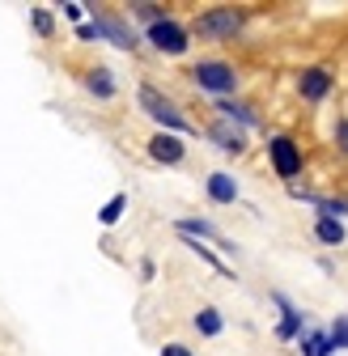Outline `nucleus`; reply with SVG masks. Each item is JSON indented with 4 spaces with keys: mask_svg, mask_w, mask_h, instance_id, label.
I'll list each match as a JSON object with an SVG mask.
<instances>
[{
    "mask_svg": "<svg viewBox=\"0 0 348 356\" xmlns=\"http://www.w3.org/2000/svg\"><path fill=\"white\" fill-rule=\"evenodd\" d=\"M268 157H272V170L285 178V183H293V178L301 174V145H293L289 136H272L268 140Z\"/></svg>",
    "mask_w": 348,
    "mask_h": 356,
    "instance_id": "20e7f679",
    "label": "nucleus"
},
{
    "mask_svg": "<svg viewBox=\"0 0 348 356\" xmlns=\"http://www.w3.org/2000/svg\"><path fill=\"white\" fill-rule=\"evenodd\" d=\"M132 13H136V17H145V22H149V26H153V22H161V17H166V13H161V5H132Z\"/></svg>",
    "mask_w": 348,
    "mask_h": 356,
    "instance_id": "412c9836",
    "label": "nucleus"
},
{
    "mask_svg": "<svg viewBox=\"0 0 348 356\" xmlns=\"http://www.w3.org/2000/svg\"><path fill=\"white\" fill-rule=\"evenodd\" d=\"M85 85H90V94H98V98H115V81H111L106 68H90L85 72Z\"/></svg>",
    "mask_w": 348,
    "mask_h": 356,
    "instance_id": "2eb2a0df",
    "label": "nucleus"
},
{
    "mask_svg": "<svg viewBox=\"0 0 348 356\" xmlns=\"http://www.w3.org/2000/svg\"><path fill=\"white\" fill-rule=\"evenodd\" d=\"M327 343H331V352H335V348L348 352V314H335V323L327 327Z\"/></svg>",
    "mask_w": 348,
    "mask_h": 356,
    "instance_id": "f3484780",
    "label": "nucleus"
},
{
    "mask_svg": "<svg viewBox=\"0 0 348 356\" xmlns=\"http://www.w3.org/2000/svg\"><path fill=\"white\" fill-rule=\"evenodd\" d=\"M208 200L212 204H234L238 200V178L234 174H226V170H216V174H208Z\"/></svg>",
    "mask_w": 348,
    "mask_h": 356,
    "instance_id": "6e6552de",
    "label": "nucleus"
},
{
    "mask_svg": "<svg viewBox=\"0 0 348 356\" xmlns=\"http://www.w3.org/2000/svg\"><path fill=\"white\" fill-rule=\"evenodd\" d=\"M30 22H34V30H38L42 38L52 34V13H47V9H30Z\"/></svg>",
    "mask_w": 348,
    "mask_h": 356,
    "instance_id": "aec40b11",
    "label": "nucleus"
},
{
    "mask_svg": "<svg viewBox=\"0 0 348 356\" xmlns=\"http://www.w3.org/2000/svg\"><path fill=\"white\" fill-rule=\"evenodd\" d=\"M191 81L200 89H208V94H221V98L238 89V72L226 60H200V64H191Z\"/></svg>",
    "mask_w": 348,
    "mask_h": 356,
    "instance_id": "f257e3e1",
    "label": "nucleus"
},
{
    "mask_svg": "<svg viewBox=\"0 0 348 356\" xmlns=\"http://www.w3.org/2000/svg\"><path fill=\"white\" fill-rule=\"evenodd\" d=\"M301 356H331L327 331H301Z\"/></svg>",
    "mask_w": 348,
    "mask_h": 356,
    "instance_id": "dca6fc26",
    "label": "nucleus"
},
{
    "mask_svg": "<svg viewBox=\"0 0 348 356\" xmlns=\"http://www.w3.org/2000/svg\"><path fill=\"white\" fill-rule=\"evenodd\" d=\"M94 26H98V38L106 34V38L115 42V47H123V51H132V47H136V34H132V30H127L123 22H115V17H98Z\"/></svg>",
    "mask_w": 348,
    "mask_h": 356,
    "instance_id": "9b49d317",
    "label": "nucleus"
},
{
    "mask_svg": "<svg viewBox=\"0 0 348 356\" xmlns=\"http://www.w3.org/2000/svg\"><path fill=\"white\" fill-rule=\"evenodd\" d=\"M297 94L306 98V102H323L331 94V72L327 68H306L297 76Z\"/></svg>",
    "mask_w": 348,
    "mask_h": 356,
    "instance_id": "423d86ee",
    "label": "nucleus"
},
{
    "mask_svg": "<svg viewBox=\"0 0 348 356\" xmlns=\"http://www.w3.org/2000/svg\"><path fill=\"white\" fill-rule=\"evenodd\" d=\"M123 208H127V195L119 191V195H111V200L102 204V212H98V220H102V225H115V220L123 216Z\"/></svg>",
    "mask_w": 348,
    "mask_h": 356,
    "instance_id": "a211bd4d",
    "label": "nucleus"
},
{
    "mask_svg": "<svg viewBox=\"0 0 348 356\" xmlns=\"http://www.w3.org/2000/svg\"><path fill=\"white\" fill-rule=\"evenodd\" d=\"M149 42L161 51V56H183L187 51V30L174 22V17H161L149 26Z\"/></svg>",
    "mask_w": 348,
    "mask_h": 356,
    "instance_id": "39448f33",
    "label": "nucleus"
},
{
    "mask_svg": "<svg viewBox=\"0 0 348 356\" xmlns=\"http://www.w3.org/2000/svg\"><path fill=\"white\" fill-rule=\"evenodd\" d=\"M183 153H187V149H183V140L174 136V131H157V136L149 140V157H153V161L179 165V161H183Z\"/></svg>",
    "mask_w": 348,
    "mask_h": 356,
    "instance_id": "0eeeda50",
    "label": "nucleus"
},
{
    "mask_svg": "<svg viewBox=\"0 0 348 356\" xmlns=\"http://www.w3.org/2000/svg\"><path fill=\"white\" fill-rule=\"evenodd\" d=\"M161 356H196V352H191V348H183V343H166V348H161Z\"/></svg>",
    "mask_w": 348,
    "mask_h": 356,
    "instance_id": "5701e85b",
    "label": "nucleus"
},
{
    "mask_svg": "<svg viewBox=\"0 0 348 356\" xmlns=\"http://www.w3.org/2000/svg\"><path fill=\"white\" fill-rule=\"evenodd\" d=\"M276 305L285 309V318H280V327H276V339H297L301 331H306V314H301L297 305H289L280 293H276Z\"/></svg>",
    "mask_w": 348,
    "mask_h": 356,
    "instance_id": "9d476101",
    "label": "nucleus"
},
{
    "mask_svg": "<svg viewBox=\"0 0 348 356\" xmlns=\"http://www.w3.org/2000/svg\"><path fill=\"white\" fill-rule=\"evenodd\" d=\"M315 238L323 246H344V225H340V220H331V216H319L315 220Z\"/></svg>",
    "mask_w": 348,
    "mask_h": 356,
    "instance_id": "f8f14e48",
    "label": "nucleus"
},
{
    "mask_svg": "<svg viewBox=\"0 0 348 356\" xmlns=\"http://www.w3.org/2000/svg\"><path fill=\"white\" fill-rule=\"evenodd\" d=\"M216 111H221V119H230V123L238 119L242 127H255V123H259L251 106H242V102H230V98H221V102H216Z\"/></svg>",
    "mask_w": 348,
    "mask_h": 356,
    "instance_id": "4468645a",
    "label": "nucleus"
},
{
    "mask_svg": "<svg viewBox=\"0 0 348 356\" xmlns=\"http://www.w3.org/2000/svg\"><path fill=\"white\" fill-rule=\"evenodd\" d=\"M64 13H68L72 22H81V13H85V5H64Z\"/></svg>",
    "mask_w": 348,
    "mask_h": 356,
    "instance_id": "b1692460",
    "label": "nucleus"
},
{
    "mask_svg": "<svg viewBox=\"0 0 348 356\" xmlns=\"http://www.w3.org/2000/svg\"><path fill=\"white\" fill-rule=\"evenodd\" d=\"M238 26H242V13H238V9H230V5L208 9V13H200V17H196V34H200V38H212V42L234 38V34H238Z\"/></svg>",
    "mask_w": 348,
    "mask_h": 356,
    "instance_id": "7ed1b4c3",
    "label": "nucleus"
},
{
    "mask_svg": "<svg viewBox=\"0 0 348 356\" xmlns=\"http://www.w3.org/2000/svg\"><path fill=\"white\" fill-rule=\"evenodd\" d=\"M141 111L153 119V123H161V127H170V131H187V119H183V111L174 106L166 94H157L153 85H141Z\"/></svg>",
    "mask_w": 348,
    "mask_h": 356,
    "instance_id": "f03ea898",
    "label": "nucleus"
},
{
    "mask_svg": "<svg viewBox=\"0 0 348 356\" xmlns=\"http://www.w3.org/2000/svg\"><path fill=\"white\" fill-rule=\"evenodd\" d=\"M208 136L216 140V149H221V153H246V136H242V131L238 127H230V123H212L208 127Z\"/></svg>",
    "mask_w": 348,
    "mask_h": 356,
    "instance_id": "1a4fd4ad",
    "label": "nucleus"
},
{
    "mask_svg": "<svg viewBox=\"0 0 348 356\" xmlns=\"http://www.w3.org/2000/svg\"><path fill=\"white\" fill-rule=\"evenodd\" d=\"M335 145H340V153H348V119H340V127H335Z\"/></svg>",
    "mask_w": 348,
    "mask_h": 356,
    "instance_id": "4be33fe9",
    "label": "nucleus"
},
{
    "mask_svg": "<svg viewBox=\"0 0 348 356\" xmlns=\"http://www.w3.org/2000/svg\"><path fill=\"white\" fill-rule=\"evenodd\" d=\"M179 234H187V238H216V229L208 225V220H179Z\"/></svg>",
    "mask_w": 348,
    "mask_h": 356,
    "instance_id": "6ab92c4d",
    "label": "nucleus"
},
{
    "mask_svg": "<svg viewBox=\"0 0 348 356\" xmlns=\"http://www.w3.org/2000/svg\"><path fill=\"white\" fill-rule=\"evenodd\" d=\"M196 331H200V335H208V339H212V335H221V331H226V318H221V309L204 305L200 314H196Z\"/></svg>",
    "mask_w": 348,
    "mask_h": 356,
    "instance_id": "ddd939ff",
    "label": "nucleus"
}]
</instances>
